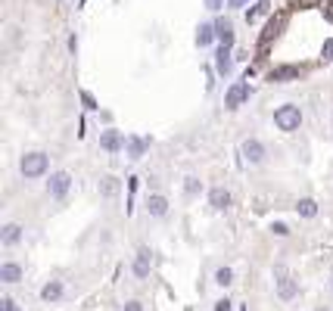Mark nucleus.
Returning a JSON list of instances; mask_svg holds the SVG:
<instances>
[{"instance_id":"1","label":"nucleus","mask_w":333,"mask_h":311,"mask_svg":"<svg viewBox=\"0 0 333 311\" xmlns=\"http://www.w3.org/2000/svg\"><path fill=\"white\" fill-rule=\"evenodd\" d=\"M47 171H50V156L44 149H31V152H25L22 159H19V174L25 181H38Z\"/></svg>"},{"instance_id":"2","label":"nucleus","mask_w":333,"mask_h":311,"mask_svg":"<svg viewBox=\"0 0 333 311\" xmlns=\"http://www.w3.org/2000/svg\"><path fill=\"white\" fill-rule=\"evenodd\" d=\"M274 125H277V131H283V134H296V131H299V125H302V109L296 106V103L277 106V109H274Z\"/></svg>"},{"instance_id":"3","label":"nucleus","mask_w":333,"mask_h":311,"mask_svg":"<svg viewBox=\"0 0 333 311\" xmlns=\"http://www.w3.org/2000/svg\"><path fill=\"white\" fill-rule=\"evenodd\" d=\"M240 156H243V162L246 165H265V159H268V149H265V143L258 140V137H246L243 143H240Z\"/></svg>"},{"instance_id":"4","label":"nucleus","mask_w":333,"mask_h":311,"mask_svg":"<svg viewBox=\"0 0 333 311\" xmlns=\"http://www.w3.org/2000/svg\"><path fill=\"white\" fill-rule=\"evenodd\" d=\"M72 190V174L69 171H50V181H47V196L50 199H65Z\"/></svg>"},{"instance_id":"5","label":"nucleus","mask_w":333,"mask_h":311,"mask_svg":"<svg viewBox=\"0 0 333 311\" xmlns=\"http://www.w3.org/2000/svg\"><path fill=\"white\" fill-rule=\"evenodd\" d=\"M249 94H252V91H249L246 81H234V84L228 87V94H225V109H231V112L240 109V106L249 100Z\"/></svg>"},{"instance_id":"6","label":"nucleus","mask_w":333,"mask_h":311,"mask_svg":"<svg viewBox=\"0 0 333 311\" xmlns=\"http://www.w3.org/2000/svg\"><path fill=\"white\" fill-rule=\"evenodd\" d=\"M150 268H153V252L146 246H140L137 255H134V264H131V274L137 280H146V277H150Z\"/></svg>"},{"instance_id":"7","label":"nucleus","mask_w":333,"mask_h":311,"mask_svg":"<svg viewBox=\"0 0 333 311\" xmlns=\"http://www.w3.org/2000/svg\"><path fill=\"white\" fill-rule=\"evenodd\" d=\"M143 209H146L150 218H165L168 209H171V203H168V196H162V193H150L146 203H143Z\"/></svg>"},{"instance_id":"8","label":"nucleus","mask_w":333,"mask_h":311,"mask_svg":"<svg viewBox=\"0 0 333 311\" xmlns=\"http://www.w3.org/2000/svg\"><path fill=\"white\" fill-rule=\"evenodd\" d=\"M125 140L128 137H122V131H113V128H109V131H100V149L103 152H122L125 149Z\"/></svg>"},{"instance_id":"9","label":"nucleus","mask_w":333,"mask_h":311,"mask_svg":"<svg viewBox=\"0 0 333 311\" xmlns=\"http://www.w3.org/2000/svg\"><path fill=\"white\" fill-rule=\"evenodd\" d=\"M22 237H25V227H22V224H16V221H7L4 227H0V243H4L7 249L19 246V243H22Z\"/></svg>"},{"instance_id":"10","label":"nucleus","mask_w":333,"mask_h":311,"mask_svg":"<svg viewBox=\"0 0 333 311\" xmlns=\"http://www.w3.org/2000/svg\"><path fill=\"white\" fill-rule=\"evenodd\" d=\"M22 277H25V271H22L19 261H4L0 264V283L16 286V283H22Z\"/></svg>"},{"instance_id":"11","label":"nucleus","mask_w":333,"mask_h":311,"mask_svg":"<svg viewBox=\"0 0 333 311\" xmlns=\"http://www.w3.org/2000/svg\"><path fill=\"white\" fill-rule=\"evenodd\" d=\"M215 72L221 78H231V72H234V53H231V47H218L215 50Z\"/></svg>"},{"instance_id":"12","label":"nucleus","mask_w":333,"mask_h":311,"mask_svg":"<svg viewBox=\"0 0 333 311\" xmlns=\"http://www.w3.org/2000/svg\"><path fill=\"white\" fill-rule=\"evenodd\" d=\"M209 206H212L215 212H225V209L231 206V190H228V187H221V184L212 187V190H209Z\"/></svg>"},{"instance_id":"13","label":"nucleus","mask_w":333,"mask_h":311,"mask_svg":"<svg viewBox=\"0 0 333 311\" xmlns=\"http://www.w3.org/2000/svg\"><path fill=\"white\" fill-rule=\"evenodd\" d=\"M296 296H299V280H296L293 274L283 277V280H277V299L280 302H293Z\"/></svg>"},{"instance_id":"14","label":"nucleus","mask_w":333,"mask_h":311,"mask_svg":"<svg viewBox=\"0 0 333 311\" xmlns=\"http://www.w3.org/2000/svg\"><path fill=\"white\" fill-rule=\"evenodd\" d=\"M100 199H116L119 196V190H122V181L116 177V174H106V177H100Z\"/></svg>"},{"instance_id":"15","label":"nucleus","mask_w":333,"mask_h":311,"mask_svg":"<svg viewBox=\"0 0 333 311\" xmlns=\"http://www.w3.org/2000/svg\"><path fill=\"white\" fill-rule=\"evenodd\" d=\"M146 146H150V140H146V137H137V134H131V137L125 140V149H128V159H131V162L143 159V152H146Z\"/></svg>"},{"instance_id":"16","label":"nucleus","mask_w":333,"mask_h":311,"mask_svg":"<svg viewBox=\"0 0 333 311\" xmlns=\"http://www.w3.org/2000/svg\"><path fill=\"white\" fill-rule=\"evenodd\" d=\"M299 65H277V69H271V75H268V81H274V84H286V81H293V78H299Z\"/></svg>"},{"instance_id":"17","label":"nucleus","mask_w":333,"mask_h":311,"mask_svg":"<svg viewBox=\"0 0 333 311\" xmlns=\"http://www.w3.org/2000/svg\"><path fill=\"white\" fill-rule=\"evenodd\" d=\"M215 41H218L215 22H199V25H196V47H212Z\"/></svg>"},{"instance_id":"18","label":"nucleus","mask_w":333,"mask_h":311,"mask_svg":"<svg viewBox=\"0 0 333 311\" xmlns=\"http://www.w3.org/2000/svg\"><path fill=\"white\" fill-rule=\"evenodd\" d=\"M62 296H65V283H62V280H47V283L41 286V299H44L47 305H50V302H59Z\"/></svg>"},{"instance_id":"19","label":"nucleus","mask_w":333,"mask_h":311,"mask_svg":"<svg viewBox=\"0 0 333 311\" xmlns=\"http://www.w3.org/2000/svg\"><path fill=\"white\" fill-rule=\"evenodd\" d=\"M215 34H218L221 47H234V25H231V19H218L215 22Z\"/></svg>"},{"instance_id":"20","label":"nucleus","mask_w":333,"mask_h":311,"mask_svg":"<svg viewBox=\"0 0 333 311\" xmlns=\"http://www.w3.org/2000/svg\"><path fill=\"white\" fill-rule=\"evenodd\" d=\"M199 193H203V181H199L196 174H187V177H184V196H187V199H196Z\"/></svg>"},{"instance_id":"21","label":"nucleus","mask_w":333,"mask_h":311,"mask_svg":"<svg viewBox=\"0 0 333 311\" xmlns=\"http://www.w3.org/2000/svg\"><path fill=\"white\" fill-rule=\"evenodd\" d=\"M296 212H299L302 218H318V203H315L312 196H305V199L296 203Z\"/></svg>"},{"instance_id":"22","label":"nucleus","mask_w":333,"mask_h":311,"mask_svg":"<svg viewBox=\"0 0 333 311\" xmlns=\"http://www.w3.org/2000/svg\"><path fill=\"white\" fill-rule=\"evenodd\" d=\"M215 283H218L221 290H228V286L234 283V268H228V264H221V268L215 271Z\"/></svg>"},{"instance_id":"23","label":"nucleus","mask_w":333,"mask_h":311,"mask_svg":"<svg viewBox=\"0 0 333 311\" xmlns=\"http://www.w3.org/2000/svg\"><path fill=\"white\" fill-rule=\"evenodd\" d=\"M268 7H271L268 0H255V4H252V10L246 13V22H255L258 16H265V13H268Z\"/></svg>"},{"instance_id":"24","label":"nucleus","mask_w":333,"mask_h":311,"mask_svg":"<svg viewBox=\"0 0 333 311\" xmlns=\"http://www.w3.org/2000/svg\"><path fill=\"white\" fill-rule=\"evenodd\" d=\"M271 233L274 237H290V224L286 221H271Z\"/></svg>"},{"instance_id":"25","label":"nucleus","mask_w":333,"mask_h":311,"mask_svg":"<svg viewBox=\"0 0 333 311\" xmlns=\"http://www.w3.org/2000/svg\"><path fill=\"white\" fill-rule=\"evenodd\" d=\"M321 56H324L327 62H333V37H327V41H324V47H321Z\"/></svg>"},{"instance_id":"26","label":"nucleus","mask_w":333,"mask_h":311,"mask_svg":"<svg viewBox=\"0 0 333 311\" xmlns=\"http://www.w3.org/2000/svg\"><path fill=\"white\" fill-rule=\"evenodd\" d=\"M274 277H277V280L290 277V271H286V264H283V261H277V264H274Z\"/></svg>"},{"instance_id":"27","label":"nucleus","mask_w":333,"mask_h":311,"mask_svg":"<svg viewBox=\"0 0 333 311\" xmlns=\"http://www.w3.org/2000/svg\"><path fill=\"white\" fill-rule=\"evenodd\" d=\"M231 308H234V302H231L228 296H225V299H218V302H215V311H231Z\"/></svg>"},{"instance_id":"28","label":"nucleus","mask_w":333,"mask_h":311,"mask_svg":"<svg viewBox=\"0 0 333 311\" xmlns=\"http://www.w3.org/2000/svg\"><path fill=\"white\" fill-rule=\"evenodd\" d=\"M0 305H4V311H22V308H19V305H16L10 296H4V299H0Z\"/></svg>"},{"instance_id":"29","label":"nucleus","mask_w":333,"mask_h":311,"mask_svg":"<svg viewBox=\"0 0 333 311\" xmlns=\"http://www.w3.org/2000/svg\"><path fill=\"white\" fill-rule=\"evenodd\" d=\"M122 311H143V302L131 299V302H125V305H122Z\"/></svg>"},{"instance_id":"30","label":"nucleus","mask_w":333,"mask_h":311,"mask_svg":"<svg viewBox=\"0 0 333 311\" xmlns=\"http://www.w3.org/2000/svg\"><path fill=\"white\" fill-rule=\"evenodd\" d=\"M206 10H212V13L225 10V0H206Z\"/></svg>"},{"instance_id":"31","label":"nucleus","mask_w":333,"mask_h":311,"mask_svg":"<svg viewBox=\"0 0 333 311\" xmlns=\"http://www.w3.org/2000/svg\"><path fill=\"white\" fill-rule=\"evenodd\" d=\"M81 100H84V106H87V109H100V106H97V100H94L87 91H81Z\"/></svg>"},{"instance_id":"32","label":"nucleus","mask_w":333,"mask_h":311,"mask_svg":"<svg viewBox=\"0 0 333 311\" xmlns=\"http://www.w3.org/2000/svg\"><path fill=\"white\" fill-rule=\"evenodd\" d=\"M246 4H249V0H228L231 10H240V7H246Z\"/></svg>"},{"instance_id":"33","label":"nucleus","mask_w":333,"mask_h":311,"mask_svg":"<svg viewBox=\"0 0 333 311\" xmlns=\"http://www.w3.org/2000/svg\"><path fill=\"white\" fill-rule=\"evenodd\" d=\"M324 16H327V19L333 22V4H327V7H324Z\"/></svg>"},{"instance_id":"34","label":"nucleus","mask_w":333,"mask_h":311,"mask_svg":"<svg viewBox=\"0 0 333 311\" xmlns=\"http://www.w3.org/2000/svg\"><path fill=\"white\" fill-rule=\"evenodd\" d=\"M330 283H333V280H330Z\"/></svg>"}]
</instances>
